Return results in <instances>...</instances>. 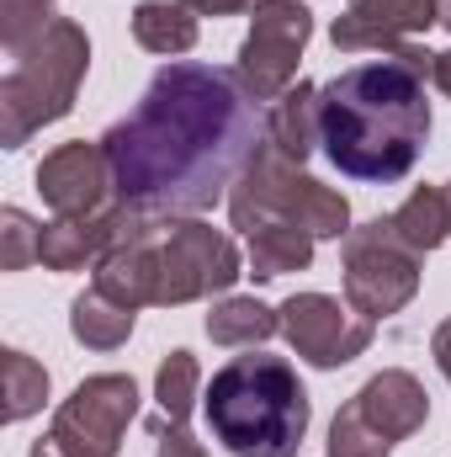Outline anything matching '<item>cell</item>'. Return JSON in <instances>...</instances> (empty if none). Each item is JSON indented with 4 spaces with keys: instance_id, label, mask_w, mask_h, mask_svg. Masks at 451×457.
<instances>
[{
    "instance_id": "obj_1",
    "label": "cell",
    "mask_w": 451,
    "mask_h": 457,
    "mask_svg": "<svg viewBox=\"0 0 451 457\" xmlns=\"http://www.w3.org/2000/svg\"><path fill=\"white\" fill-rule=\"evenodd\" d=\"M266 144V112L234 70L165 64L138 107L102 133L122 208L149 219H197L234 192L250 154Z\"/></svg>"
},
{
    "instance_id": "obj_2",
    "label": "cell",
    "mask_w": 451,
    "mask_h": 457,
    "mask_svg": "<svg viewBox=\"0 0 451 457\" xmlns=\"http://www.w3.org/2000/svg\"><path fill=\"white\" fill-rule=\"evenodd\" d=\"M436 70L430 48L398 43L382 59L340 70L330 86H319V122H324V154L350 181H404L430 138V102L425 80Z\"/></svg>"
},
{
    "instance_id": "obj_3",
    "label": "cell",
    "mask_w": 451,
    "mask_h": 457,
    "mask_svg": "<svg viewBox=\"0 0 451 457\" xmlns=\"http://www.w3.org/2000/svg\"><path fill=\"white\" fill-rule=\"evenodd\" d=\"M202 404H208L213 436L234 457H298L314 420V404L298 372L266 351L228 356L213 372Z\"/></svg>"
},
{
    "instance_id": "obj_4",
    "label": "cell",
    "mask_w": 451,
    "mask_h": 457,
    "mask_svg": "<svg viewBox=\"0 0 451 457\" xmlns=\"http://www.w3.org/2000/svg\"><path fill=\"white\" fill-rule=\"evenodd\" d=\"M86 70H91L86 27L70 16H53L27 48L11 54V70L0 80V144L21 149L32 133L75 112Z\"/></svg>"
},
{
    "instance_id": "obj_5",
    "label": "cell",
    "mask_w": 451,
    "mask_h": 457,
    "mask_svg": "<svg viewBox=\"0 0 451 457\" xmlns=\"http://www.w3.org/2000/svg\"><path fill=\"white\" fill-rule=\"evenodd\" d=\"M228 219L244 234H255L271 219H287V224L308 228L314 239H345L350 234V203L340 197L335 187L303 176L282 149L260 144L250 154V165L239 170L234 192H228Z\"/></svg>"
},
{
    "instance_id": "obj_6",
    "label": "cell",
    "mask_w": 451,
    "mask_h": 457,
    "mask_svg": "<svg viewBox=\"0 0 451 457\" xmlns=\"http://www.w3.org/2000/svg\"><path fill=\"white\" fill-rule=\"evenodd\" d=\"M160 277H154V303L160 309H181L197 298L228 293L244 277V261L234 250L224 228L202 224V219H160Z\"/></svg>"
},
{
    "instance_id": "obj_7",
    "label": "cell",
    "mask_w": 451,
    "mask_h": 457,
    "mask_svg": "<svg viewBox=\"0 0 451 457\" xmlns=\"http://www.w3.org/2000/svg\"><path fill=\"white\" fill-rule=\"evenodd\" d=\"M133 415H138V383L127 372H96L59 404L32 457H117Z\"/></svg>"
},
{
    "instance_id": "obj_8",
    "label": "cell",
    "mask_w": 451,
    "mask_h": 457,
    "mask_svg": "<svg viewBox=\"0 0 451 457\" xmlns=\"http://www.w3.org/2000/svg\"><path fill=\"white\" fill-rule=\"evenodd\" d=\"M420 261L398 234L393 219H372V224L350 228L345 234V303L361 314V320H388L398 314L414 293H420Z\"/></svg>"
},
{
    "instance_id": "obj_9",
    "label": "cell",
    "mask_w": 451,
    "mask_h": 457,
    "mask_svg": "<svg viewBox=\"0 0 451 457\" xmlns=\"http://www.w3.org/2000/svg\"><path fill=\"white\" fill-rule=\"evenodd\" d=\"M308 37H314V11L303 0H260L239 43V64H234L239 86L271 107L287 86H298V59Z\"/></svg>"
},
{
    "instance_id": "obj_10",
    "label": "cell",
    "mask_w": 451,
    "mask_h": 457,
    "mask_svg": "<svg viewBox=\"0 0 451 457\" xmlns=\"http://www.w3.org/2000/svg\"><path fill=\"white\" fill-rule=\"evenodd\" d=\"M282 336L308 367H345L372 345V320H361L350 303L330 293H292L282 309Z\"/></svg>"
},
{
    "instance_id": "obj_11",
    "label": "cell",
    "mask_w": 451,
    "mask_h": 457,
    "mask_svg": "<svg viewBox=\"0 0 451 457\" xmlns=\"http://www.w3.org/2000/svg\"><path fill=\"white\" fill-rule=\"evenodd\" d=\"M37 192L59 219H86V213L112 208L117 192H112V165H107L102 144L75 138V144H59L53 154H43Z\"/></svg>"
},
{
    "instance_id": "obj_12",
    "label": "cell",
    "mask_w": 451,
    "mask_h": 457,
    "mask_svg": "<svg viewBox=\"0 0 451 457\" xmlns=\"http://www.w3.org/2000/svg\"><path fill=\"white\" fill-rule=\"evenodd\" d=\"M425 27H436V0H350L330 27V43L340 54H361V48L388 54Z\"/></svg>"
},
{
    "instance_id": "obj_13",
    "label": "cell",
    "mask_w": 451,
    "mask_h": 457,
    "mask_svg": "<svg viewBox=\"0 0 451 457\" xmlns=\"http://www.w3.org/2000/svg\"><path fill=\"white\" fill-rule=\"evenodd\" d=\"M350 404H356L388 442H404V436H414V431L430 420V394H425V383H420L414 372H404V367H388V372L366 378Z\"/></svg>"
},
{
    "instance_id": "obj_14",
    "label": "cell",
    "mask_w": 451,
    "mask_h": 457,
    "mask_svg": "<svg viewBox=\"0 0 451 457\" xmlns=\"http://www.w3.org/2000/svg\"><path fill=\"white\" fill-rule=\"evenodd\" d=\"M122 219H127V208L112 203V208H102V213H86V219H53V224H43V239H37L43 271H80V266H96V261L112 250V239L122 234Z\"/></svg>"
},
{
    "instance_id": "obj_15",
    "label": "cell",
    "mask_w": 451,
    "mask_h": 457,
    "mask_svg": "<svg viewBox=\"0 0 451 457\" xmlns=\"http://www.w3.org/2000/svg\"><path fill=\"white\" fill-rule=\"evenodd\" d=\"M266 144L282 149L292 165H303L319 144H324V122H319V86L298 80L287 86L271 107H266Z\"/></svg>"
},
{
    "instance_id": "obj_16",
    "label": "cell",
    "mask_w": 451,
    "mask_h": 457,
    "mask_svg": "<svg viewBox=\"0 0 451 457\" xmlns=\"http://www.w3.org/2000/svg\"><path fill=\"white\" fill-rule=\"evenodd\" d=\"M133 43L149 54H192L197 48V11H186L181 0H138L133 5Z\"/></svg>"
},
{
    "instance_id": "obj_17",
    "label": "cell",
    "mask_w": 451,
    "mask_h": 457,
    "mask_svg": "<svg viewBox=\"0 0 451 457\" xmlns=\"http://www.w3.org/2000/svg\"><path fill=\"white\" fill-rule=\"evenodd\" d=\"M314 266V234L287 219H271L250 234V277L271 282V277H287V271H308Z\"/></svg>"
},
{
    "instance_id": "obj_18",
    "label": "cell",
    "mask_w": 451,
    "mask_h": 457,
    "mask_svg": "<svg viewBox=\"0 0 451 457\" xmlns=\"http://www.w3.org/2000/svg\"><path fill=\"white\" fill-rule=\"evenodd\" d=\"M133 314L138 309L112 303L102 287H86L70 303V330H75V341L91 345V351H117V345H127V336H133Z\"/></svg>"
},
{
    "instance_id": "obj_19",
    "label": "cell",
    "mask_w": 451,
    "mask_h": 457,
    "mask_svg": "<svg viewBox=\"0 0 451 457\" xmlns=\"http://www.w3.org/2000/svg\"><path fill=\"white\" fill-rule=\"evenodd\" d=\"M276 330H282V314L266 309L260 298H224V303H213V314H208L213 345H234V351H255L260 341H271Z\"/></svg>"
},
{
    "instance_id": "obj_20",
    "label": "cell",
    "mask_w": 451,
    "mask_h": 457,
    "mask_svg": "<svg viewBox=\"0 0 451 457\" xmlns=\"http://www.w3.org/2000/svg\"><path fill=\"white\" fill-rule=\"evenodd\" d=\"M393 219V234L414 250V255H430V250H441L451 234V213H447V192H436V187H420V192H409L404 203H398V213H388Z\"/></svg>"
},
{
    "instance_id": "obj_21",
    "label": "cell",
    "mask_w": 451,
    "mask_h": 457,
    "mask_svg": "<svg viewBox=\"0 0 451 457\" xmlns=\"http://www.w3.org/2000/svg\"><path fill=\"white\" fill-rule=\"evenodd\" d=\"M0 378H5V420L11 426H21L27 415H37L43 410V399H48V367L43 361H32L27 351H0Z\"/></svg>"
},
{
    "instance_id": "obj_22",
    "label": "cell",
    "mask_w": 451,
    "mask_h": 457,
    "mask_svg": "<svg viewBox=\"0 0 451 457\" xmlns=\"http://www.w3.org/2000/svg\"><path fill=\"white\" fill-rule=\"evenodd\" d=\"M197 394H202V367H197V356H192V351H181V345H176V351L160 361V372H154V399H160L165 420L186 426V415H192Z\"/></svg>"
},
{
    "instance_id": "obj_23",
    "label": "cell",
    "mask_w": 451,
    "mask_h": 457,
    "mask_svg": "<svg viewBox=\"0 0 451 457\" xmlns=\"http://www.w3.org/2000/svg\"><path fill=\"white\" fill-rule=\"evenodd\" d=\"M324 447H330V457H388L393 453V442H388L356 404H345L335 420H330V442H324Z\"/></svg>"
},
{
    "instance_id": "obj_24",
    "label": "cell",
    "mask_w": 451,
    "mask_h": 457,
    "mask_svg": "<svg viewBox=\"0 0 451 457\" xmlns=\"http://www.w3.org/2000/svg\"><path fill=\"white\" fill-rule=\"evenodd\" d=\"M48 5H53V0H0V43H5V54L27 48V43L53 21Z\"/></svg>"
},
{
    "instance_id": "obj_25",
    "label": "cell",
    "mask_w": 451,
    "mask_h": 457,
    "mask_svg": "<svg viewBox=\"0 0 451 457\" xmlns=\"http://www.w3.org/2000/svg\"><path fill=\"white\" fill-rule=\"evenodd\" d=\"M37 239H43V228L21 208H5L0 213V271H21L27 261H37Z\"/></svg>"
},
{
    "instance_id": "obj_26",
    "label": "cell",
    "mask_w": 451,
    "mask_h": 457,
    "mask_svg": "<svg viewBox=\"0 0 451 457\" xmlns=\"http://www.w3.org/2000/svg\"><path fill=\"white\" fill-rule=\"evenodd\" d=\"M154 457H208V447H202L186 426H176V420L165 426V420H160V426H154Z\"/></svg>"
},
{
    "instance_id": "obj_27",
    "label": "cell",
    "mask_w": 451,
    "mask_h": 457,
    "mask_svg": "<svg viewBox=\"0 0 451 457\" xmlns=\"http://www.w3.org/2000/svg\"><path fill=\"white\" fill-rule=\"evenodd\" d=\"M181 5L197 16H239V11H255L260 0H181Z\"/></svg>"
},
{
    "instance_id": "obj_28",
    "label": "cell",
    "mask_w": 451,
    "mask_h": 457,
    "mask_svg": "<svg viewBox=\"0 0 451 457\" xmlns=\"http://www.w3.org/2000/svg\"><path fill=\"white\" fill-rule=\"evenodd\" d=\"M430 356H436L441 378L451 383V320H441V325H436V336H430Z\"/></svg>"
},
{
    "instance_id": "obj_29",
    "label": "cell",
    "mask_w": 451,
    "mask_h": 457,
    "mask_svg": "<svg viewBox=\"0 0 451 457\" xmlns=\"http://www.w3.org/2000/svg\"><path fill=\"white\" fill-rule=\"evenodd\" d=\"M430 80H436V91L451 102V48H447V54H436V70H430Z\"/></svg>"
},
{
    "instance_id": "obj_30",
    "label": "cell",
    "mask_w": 451,
    "mask_h": 457,
    "mask_svg": "<svg viewBox=\"0 0 451 457\" xmlns=\"http://www.w3.org/2000/svg\"><path fill=\"white\" fill-rule=\"evenodd\" d=\"M436 21L451 32V0H436Z\"/></svg>"
},
{
    "instance_id": "obj_31",
    "label": "cell",
    "mask_w": 451,
    "mask_h": 457,
    "mask_svg": "<svg viewBox=\"0 0 451 457\" xmlns=\"http://www.w3.org/2000/svg\"><path fill=\"white\" fill-rule=\"evenodd\" d=\"M447 213H451V181H447Z\"/></svg>"
}]
</instances>
